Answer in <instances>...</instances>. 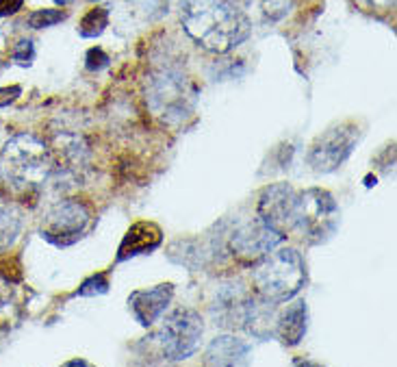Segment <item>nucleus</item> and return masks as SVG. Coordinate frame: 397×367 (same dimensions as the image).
<instances>
[{
  "label": "nucleus",
  "instance_id": "nucleus-16",
  "mask_svg": "<svg viewBox=\"0 0 397 367\" xmlns=\"http://www.w3.org/2000/svg\"><path fill=\"white\" fill-rule=\"evenodd\" d=\"M20 230V220L9 207H0V248H7Z\"/></svg>",
  "mask_w": 397,
  "mask_h": 367
},
{
  "label": "nucleus",
  "instance_id": "nucleus-20",
  "mask_svg": "<svg viewBox=\"0 0 397 367\" xmlns=\"http://www.w3.org/2000/svg\"><path fill=\"white\" fill-rule=\"evenodd\" d=\"M11 57H13V61H18L20 65H30L33 59H35V46H33V42H30V40H20V42L16 44Z\"/></svg>",
  "mask_w": 397,
  "mask_h": 367
},
{
  "label": "nucleus",
  "instance_id": "nucleus-22",
  "mask_svg": "<svg viewBox=\"0 0 397 367\" xmlns=\"http://www.w3.org/2000/svg\"><path fill=\"white\" fill-rule=\"evenodd\" d=\"M22 94V87L20 85H11V87H3L0 89V107H9L11 103L20 98Z\"/></svg>",
  "mask_w": 397,
  "mask_h": 367
},
{
  "label": "nucleus",
  "instance_id": "nucleus-11",
  "mask_svg": "<svg viewBox=\"0 0 397 367\" xmlns=\"http://www.w3.org/2000/svg\"><path fill=\"white\" fill-rule=\"evenodd\" d=\"M172 300H174V285L163 283L152 289L133 291L128 298V307H130L133 317L141 326H152L163 315V311L169 307Z\"/></svg>",
  "mask_w": 397,
  "mask_h": 367
},
{
  "label": "nucleus",
  "instance_id": "nucleus-15",
  "mask_svg": "<svg viewBox=\"0 0 397 367\" xmlns=\"http://www.w3.org/2000/svg\"><path fill=\"white\" fill-rule=\"evenodd\" d=\"M106 26H109V11L104 7H96L89 13H85V18L79 24V33H81V38L94 40L102 35Z\"/></svg>",
  "mask_w": 397,
  "mask_h": 367
},
{
  "label": "nucleus",
  "instance_id": "nucleus-8",
  "mask_svg": "<svg viewBox=\"0 0 397 367\" xmlns=\"http://www.w3.org/2000/svg\"><path fill=\"white\" fill-rule=\"evenodd\" d=\"M358 142V128L354 124H339L328 128L315 140L308 152V163L315 172L328 174L347 161Z\"/></svg>",
  "mask_w": 397,
  "mask_h": 367
},
{
  "label": "nucleus",
  "instance_id": "nucleus-4",
  "mask_svg": "<svg viewBox=\"0 0 397 367\" xmlns=\"http://www.w3.org/2000/svg\"><path fill=\"white\" fill-rule=\"evenodd\" d=\"M339 228V207L326 189H306L296 196L293 230L311 246L326 244Z\"/></svg>",
  "mask_w": 397,
  "mask_h": 367
},
{
  "label": "nucleus",
  "instance_id": "nucleus-14",
  "mask_svg": "<svg viewBox=\"0 0 397 367\" xmlns=\"http://www.w3.org/2000/svg\"><path fill=\"white\" fill-rule=\"evenodd\" d=\"M250 354V346L235 337V335H220L215 337L206 352H204V363L206 365H241L247 361Z\"/></svg>",
  "mask_w": 397,
  "mask_h": 367
},
{
  "label": "nucleus",
  "instance_id": "nucleus-6",
  "mask_svg": "<svg viewBox=\"0 0 397 367\" xmlns=\"http://www.w3.org/2000/svg\"><path fill=\"white\" fill-rule=\"evenodd\" d=\"M202 317L191 309H176L165 317L161 328L157 330L159 350L167 361H187L200 348L202 339Z\"/></svg>",
  "mask_w": 397,
  "mask_h": 367
},
{
  "label": "nucleus",
  "instance_id": "nucleus-9",
  "mask_svg": "<svg viewBox=\"0 0 397 367\" xmlns=\"http://www.w3.org/2000/svg\"><path fill=\"white\" fill-rule=\"evenodd\" d=\"M286 235L269 226L265 220L255 218L245 224H241L230 235V252L241 263H257L263 256H267L272 250H276Z\"/></svg>",
  "mask_w": 397,
  "mask_h": 367
},
{
  "label": "nucleus",
  "instance_id": "nucleus-18",
  "mask_svg": "<svg viewBox=\"0 0 397 367\" xmlns=\"http://www.w3.org/2000/svg\"><path fill=\"white\" fill-rule=\"evenodd\" d=\"M291 5L293 0H261V11L269 22H278L291 11Z\"/></svg>",
  "mask_w": 397,
  "mask_h": 367
},
{
  "label": "nucleus",
  "instance_id": "nucleus-23",
  "mask_svg": "<svg viewBox=\"0 0 397 367\" xmlns=\"http://www.w3.org/2000/svg\"><path fill=\"white\" fill-rule=\"evenodd\" d=\"M22 3L24 0H0V18L16 13L22 7Z\"/></svg>",
  "mask_w": 397,
  "mask_h": 367
},
{
  "label": "nucleus",
  "instance_id": "nucleus-17",
  "mask_svg": "<svg viewBox=\"0 0 397 367\" xmlns=\"http://www.w3.org/2000/svg\"><path fill=\"white\" fill-rule=\"evenodd\" d=\"M65 18H67V13L61 9H38L28 16V26L30 28H48V26L63 22Z\"/></svg>",
  "mask_w": 397,
  "mask_h": 367
},
{
  "label": "nucleus",
  "instance_id": "nucleus-12",
  "mask_svg": "<svg viewBox=\"0 0 397 367\" xmlns=\"http://www.w3.org/2000/svg\"><path fill=\"white\" fill-rule=\"evenodd\" d=\"M161 242H163V232L155 222H137L128 228L118 248V261H128L139 254H148L157 250Z\"/></svg>",
  "mask_w": 397,
  "mask_h": 367
},
{
  "label": "nucleus",
  "instance_id": "nucleus-19",
  "mask_svg": "<svg viewBox=\"0 0 397 367\" xmlns=\"http://www.w3.org/2000/svg\"><path fill=\"white\" fill-rule=\"evenodd\" d=\"M109 291V281H106V274H94L87 281H83V285L77 289L74 295H102Z\"/></svg>",
  "mask_w": 397,
  "mask_h": 367
},
{
  "label": "nucleus",
  "instance_id": "nucleus-1",
  "mask_svg": "<svg viewBox=\"0 0 397 367\" xmlns=\"http://www.w3.org/2000/svg\"><path fill=\"white\" fill-rule=\"evenodd\" d=\"M180 22L187 35L208 52H230L252 30L247 13L235 0H183Z\"/></svg>",
  "mask_w": 397,
  "mask_h": 367
},
{
  "label": "nucleus",
  "instance_id": "nucleus-13",
  "mask_svg": "<svg viewBox=\"0 0 397 367\" xmlns=\"http://www.w3.org/2000/svg\"><path fill=\"white\" fill-rule=\"evenodd\" d=\"M306 326H308V311L304 300H293L276 320V335L280 341L289 348L298 346L304 335H306Z\"/></svg>",
  "mask_w": 397,
  "mask_h": 367
},
{
  "label": "nucleus",
  "instance_id": "nucleus-10",
  "mask_svg": "<svg viewBox=\"0 0 397 367\" xmlns=\"http://www.w3.org/2000/svg\"><path fill=\"white\" fill-rule=\"evenodd\" d=\"M296 196L298 191L286 185H269L259 196V218L269 226L280 230L282 235L293 230V211H296Z\"/></svg>",
  "mask_w": 397,
  "mask_h": 367
},
{
  "label": "nucleus",
  "instance_id": "nucleus-2",
  "mask_svg": "<svg viewBox=\"0 0 397 367\" xmlns=\"http://www.w3.org/2000/svg\"><path fill=\"white\" fill-rule=\"evenodd\" d=\"M52 172V152L33 132L11 137L0 152V179L16 193L38 191Z\"/></svg>",
  "mask_w": 397,
  "mask_h": 367
},
{
  "label": "nucleus",
  "instance_id": "nucleus-21",
  "mask_svg": "<svg viewBox=\"0 0 397 367\" xmlns=\"http://www.w3.org/2000/svg\"><path fill=\"white\" fill-rule=\"evenodd\" d=\"M106 65H109V57H106V52L102 48H91L87 52V68L91 72H98V70L106 68Z\"/></svg>",
  "mask_w": 397,
  "mask_h": 367
},
{
  "label": "nucleus",
  "instance_id": "nucleus-24",
  "mask_svg": "<svg viewBox=\"0 0 397 367\" xmlns=\"http://www.w3.org/2000/svg\"><path fill=\"white\" fill-rule=\"evenodd\" d=\"M360 3H365L369 9H378V11H386L395 7V0H360Z\"/></svg>",
  "mask_w": 397,
  "mask_h": 367
},
{
  "label": "nucleus",
  "instance_id": "nucleus-26",
  "mask_svg": "<svg viewBox=\"0 0 397 367\" xmlns=\"http://www.w3.org/2000/svg\"><path fill=\"white\" fill-rule=\"evenodd\" d=\"M55 3H57V5H61V7H63V5H67V3H72V0H55Z\"/></svg>",
  "mask_w": 397,
  "mask_h": 367
},
{
  "label": "nucleus",
  "instance_id": "nucleus-7",
  "mask_svg": "<svg viewBox=\"0 0 397 367\" xmlns=\"http://www.w3.org/2000/svg\"><path fill=\"white\" fill-rule=\"evenodd\" d=\"M91 224V213L81 200H59L44 218L42 237L59 248L79 242Z\"/></svg>",
  "mask_w": 397,
  "mask_h": 367
},
{
  "label": "nucleus",
  "instance_id": "nucleus-3",
  "mask_svg": "<svg viewBox=\"0 0 397 367\" xmlns=\"http://www.w3.org/2000/svg\"><path fill=\"white\" fill-rule=\"evenodd\" d=\"M306 283V265L298 250L280 248L255 263L252 285L255 293L269 305H282L293 300Z\"/></svg>",
  "mask_w": 397,
  "mask_h": 367
},
{
  "label": "nucleus",
  "instance_id": "nucleus-27",
  "mask_svg": "<svg viewBox=\"0 0 397 367\" xmlns=\"http://www.w3.org/2000/svg\"><path fill=\"white\" fill-rule=\"evenodd\" d=\"M89 3H100V0H89Z\"/></svg>",
  "mask_w": 397,
  "mask_h": 367
},
{
  "label": "nucleus",
  "instance_id": "nucleus-25",
  "mask_svg": "<svg viewBox=\"0 0 397 367\" xmlns=\"http://www.w3.org/2000/svg\"><path fill=\"white\" fill-rule=\"evenodd\" d=\"M67 365H69V367H77V365H81V367H85V365H87V361H69Z\"/></svg>",
  "mask_w": 397,
  "mask_h": 367
},
{
  "label": "nucleus",
  "instance_id": "nucleus-5",
  "mask_svg": "<svg viewBox=\"0 0 397 367\" xmlns=\"http://www.w3.org/2000/svg\"><path fill=\"white\" fill-rule=\"evenodd\" d=\"M146 103L150 111L165 124H183L194 113V96L187 87L185 77L178 72H159L148 79Z\"/></svg>",
  "mask_w": 397,
  "mask_h": 367
}]
</instances>
